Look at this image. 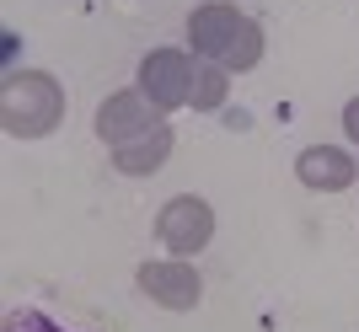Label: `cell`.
<instances>
[{"label":"cell","mask_w":359,"mask_h":332,"mask_svg":"<svg viewBox=\"0 0 359 332\" xmlns=\"http://www.w3.org/2000/svg\"><path fill=\"white\" fill-rule=\"evenodd\" d=\"M0 332H65V327H60V321H48L43 311H11Z\"/></svg>","instance_id":"6da1fadb"}]
</instances>
